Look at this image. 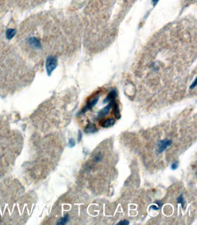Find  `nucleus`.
Returning a JSON list of instances; mask_svg holds the SVG:
<instances>
[{
    "mask_svg": "<svg viewBox=\"0 0 197 225\" xmlns=\"http://www.w3.org/2000/svg\"><path fill=\"white\" fill-rule=\"evenodd\" d=\"M197 20L168 24L146 41L134 61L130 82L135 91H183L196 87Z\"/></svg>",
    "mask_w": 197,
    "mask_h": 225,
    "instance_id": "f257e3e1",
    "label": "nucleus"
},
{
    "mask_svg": "<svg viewBox=\"0 0 197 225\" xmlns=\"http://www.w3.org/2000/svg\"><path fill=\"white\" fill-rule=\"evenodd\" d=\"M135 0H91L85 11L84 44L90 55L101 53L116 39Z\"/></svg>",
    "mask_w": 197,
    "mask_h": 225,
    "instance_id": "f03ea898",
    "label": "nucleus"
},
{
    "mask_svg": "<svg viewBox=\"0 0 197 225\" xmlns=\"http://www.w3.org/2000/svg\"><path fill=\"white\" fill-rule=\"evenodd\" d=\"M57 65V59L55 56H49L46 59V69L47 74L50 76Z\"/></svg>",
    "mask_w": 197,
    "mask_h": 225,
    "instance_id": "7ed1b4c3",
    "label": "nucleus"
},
{
    "mask_svg": "<svg viewBox=\"0 0 197 225\" xmlns=\"http://www.w3.org/2000/svg\"><path fill=\"white\" fill-rule=\"evenodd\" d=\"M172 142L171 140L165 139L164 140H160L158 143V152L161 153L164 152L167 148L172 144Z\"/></svg>",
    "mask_w": 197,
    "mask_h": 225,
    "instance_id": "20e7f679",
    "label": "nucleus"
},
{
    "mask_svg": "<svg viewBox=\"0 0 197 225\" xmlns=\"http://www.w3.org/2000/svg\"><path fill=\"white\" fill-rule=\"evenodd\" d=\"M115 119L114 118H109L106 120H102L100 123V125L102 127L104 128H108L114 125L115 123Z\"/></svg>",
    "mask_w": 197,
    "mask_h": 225,
    "instance_id": "39448f33",
    "label": "nucleus"
},
{
    "mask_svg": "<svg viewBox=\"0 0 197 225\" xmlns=\"http://www.w3.org/2000/svg\"><path fill=\"white\" fill-rule=\"evenodd\" d=\"M98 131V129L97 128L96 126L92 123H89L85 129V133L86 134H94Z\"/></svg>",
    "mask_w": 197,
    "mask_h": 225,
    "instance_id": "423d86ee",
    "label": "nucleus"
},
{
    "mask_svg": "<svg viewBox=\"0 0 197 225\" xmlns=\"http://www.w3.org/2000/svg\"><path fill=\"white\" fill-rule=\"evenodd\" d=\"M29 43L31 45L36 48H40L41 47V44L39 39H38L36 37H31L28 39Z\"/></svg>",
    "mask_w": 197,
    "mask_h": 225,
    "instance_id": "0eeeda50",
    "label": "nucleus"
},
{
    "mask_svg": "<svg viewBox=\"0 0 197 225\" xmlns=\"http://www.w3.org/2000/svg\"><path fill=\"white\" fill-rule=\"evenodd\" d=\"M16 32L15 29H8L6 32V33H5L6 38L9 40L12 39L14 37V36L15 35Z\"/></svg>",
    "mask_w": 197,
    "mask_h": 225,
    "instance_id": "6e6552de",
    "label": "nucleus"
},
{
    "mask_svg": "<svg viewBox=\"0 0 197 225\" xmlns=\"http://www.w3.org/2000/svg\"><path fill=\"white\" fill-rule=\"evenodd\" d=\"M68 221H69V215L67 214L63 218L60 219V220L58 222L57 224L60 225H65L68 222Z\"/></svg>",
    "mask_w": 197,
    "mask_h": 225,
    "instance_id": "1a4fd4ad",
    "label": "nucleus"
},
{
    "mask_svg": "<svg viewBox=\"0 0 197 225\" xmlns=\"http://www.w3.org/2000/svg\"><path fill=\"white\" fill-rule=\"evenodd\" d=\"M177 201H178V203L179 204H181L183 209L184 207V205H185V200H184V198H183V194H181L180 195V196L178 198V199H177Z\"/></svg>",
    "mask_w": 197,
    "mask_h": 225,
    "instance_id": "9d476101",
    "label": "nucleus"
},
{
    "mask_svg": "<svg viewBox=\"0 0 197 225\" xmlns=\"http://www.w3.org/2000/svg\"><path fill=\"white\" fill-rule=\"evenodd\" d=\"M75 141L74 138H70L69 140V146L70 148H73L75 146Z\"/></svg>",
    "mask_w": 197,
    "mask_h": 225,
    "instance_id": "9b49d317",
    "label": "nucleus"
},
{
    "mask_svg": "<svg viewBox=\"0 0 197 225\" xmlns=\"http://www.w3.org/2000/svg\"><path fill=\"white\" fill-rule=\"evenodd\" d=\"M178 166H179V162L178 161H175V162H174L172 164L171 169L172 170H176L178 168Z\"/></svg>",
    "mask_w": 197,
    "mask_h": 225,
    "instance_id": "f8f14e48",
    "label": "nucleus"
},
{
    "mask_svg": "<svg viewBox=\"0 0 197 225\" xmlns=\"http://www.w3.org/2000/svg\"><path fill=\"white\" fill-rule=\"evenodd\" d=\"M117 225H129V221H127V220H123V221H121L120 222H119L117 224Z\"/></svg>",
    "mask_w": 197,
    "mask_h": 225,
    "instance_id": "ddd939ff",
    "label": "nucleus"
},
{
    "mask_svg": "<svg viewBox=\"0 0 197 225\" xmlns=\"http://www.w3.org/2000/svg\"><path fill=\"white\" fill-rule=\"evenodd\" d=\"M82 138V133L80 130L79 131V135H78V143H79Z\"/></svg>",
    "mask_w": 197,
    "mask_h": 225,
    "instance_id": "4468645a",
    "label": "nucleus"
},
{
    "mask_svg": "<svg viewBox=\"0 0 197 225\" xmlns=\"http://www.w3.org/2000/svg\"><path fill=\"white\" fill-rule=\"evenodd\" d=\"M155 203L158 206V207H159V208H160V207L163 206V203H162V201H155Z\"/></svg>",
    "mask_w": 197,
    "mask_h": 225,
    "instance_id": "2eb2a0df",
    "label": "nucleus"
},
{
    "mask_svg": "<svg viewBox=\"0 0 197 225\" xmlns=\"http://www.w3.org/2000/svg\"><path fill=\"white\" fill-rule=\"evenodd\" d=\"M150 209H153V210H158L159 209V207H157V206H155V205H152L151 206H150Z\"/></svg>",
    "mask_w": 197,
    "mask_h": 225,
    "instance_id": "dca6fc26",
    "label": "nucleus"
},
{
    "mask_svg": "<svg viewBox=\"0 0 197 225\" xmlns=\"http://www.w3.org/2000/svg\"><path fill=\"white\" fill-rule=\"evenodd\" d=\"M154 2H155V1H156V2H157V1H158V0H154Z\"/></svg>",
    "mask_w": 197,
    "mask_h": 225,
    "instance_id": "f3484780",
    "label": "nucleus"
},
{
    "mask_svg": "<svg viewBox=\"0 0 197 225\" xmlns=\"http://www.w3.org/2000/svg\"><path fill=\"white\" fill-rule=\"evenodd\" d=\"M0 218H1V216H0Z\"/></svg>",
    "mask_w": 197,
    "mask_h": 225,
    "instance_id": "a211bd4d",
    "label": "nucleus"
}]
</instances>
